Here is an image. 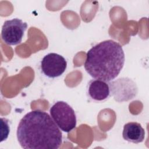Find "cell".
Segmentation results:
<instances>
[{
  "instance_id": "cell-3",
  "label": "cell",
  "mask_w": 149,
  "mask_h": 149,
  "mask_svg": "<svg viewBox=\"0 0 149 149\" xmlns=\"http://www.w3.org/2000/svg\"><path fill=\"white\" fill-rule=\"evenodd\" d=\"M51 118L63 132L69 133L76 126V116L73 109L66 102L59 101L50 108Z\"/></svg>"
},
{
  "instance_id": "cell-5",
  "label": "cell",
  "mask_w": 149,
  "mask_h": 149,
  "mask_svg": "<svg viewBox=\"0 0 149 149\" xmlns=\"http://www.w3.org/2000/svg\"><path fill=\"white\" fill-rule=\"evenodd\" d=\"M111 95L118 102L127 101L134 98L138 92L136 84L128 77H122L109 81Z\"/></svg>"
},
{
  "instance_id": "cell-7",
  "label": "cell",
  "mask_w": 149,
  "mask_h": 149,
  "mask_svg": "<svg viewBox=\"0 0 149 149\" xmlns=\"http://www.w3.org/2000/svg\"><path fill=\"white\" fill-rule=\"evenodd\" d=\"M89 97L95 101H104L111 96L109 81L99 79L90 81L87 87Z\"/></svg>"
},
{
  "instance_id": "cell-6",
  "label": "cell",
  "mask_w": 149,
  "mask_h": 149,
  "mask_svg": "<svg viewBox=\"0 0 149 149\" xmlns=\"http://www.w3.org/2000/svg\"><path fill=\"white\" fill-rule=\"evenodd\" d=\"M67 68V62L64 57L56 53L45 55L41 61V69L46 76L55 78L61 76Z\"/></svg>"
},
{
  "instance_id": "cell-9",
  "label": "cell",
  "mask_w": 149,
  "mask_h": 149,
  "mask_svg": "<svg viewBox=\"0 0 149 149\" xmlns=\"http://www.w3.org/2000/svg\"><path fill=\"white\" fill-rule=\"evenodd\" d=\"M1 141H3L5 140L9 134L10 132V127L9 125V120L4 118H1Z\"/></svg>"
},
{
  "instance_id": "cell-8",
  "label": "cell",
  "mask_w": 149,
  "mask_h": 149,
  "mask_svg": "<svg viewBox=\"0 0 149 149\" xmlns=\"http://www.w3.org/2000/svg\"><path fill=\"white\" fill-rule=\"evenodd\" d=\"M122 137L129 142L138 144L144 140L145 131L139 123L128 122L123 126Z\"/></svg>"
},
{
  "instance_id": "cell-4",
  "label": "cell",
  "mask_w": 149,
  "mask_h": 149,
  "mask_svg": "<svg viewBox=\"0 0 149 149\" xmlns=\"http://www.w3.org/2000/svg\"><path fill=\"white\" fill-rule=\"evenodd\" d=\"M27 28V23L18 18L6 20L2 27V39L8 45H17L22 42Z\"/></svg>"
},
{
  "instance_id": "cell-1",
  "label": "cell",
  "mask_w": 149,
  "mask_h": 149,
  "mask_svg": "<svg viewBox=\"0 0 149 149\" xmlns=\"http://www.w3.org/2000/svg\"><path fill=\"white\" fill-rule=\"evenodd\" d=\"M17 138L24 149H57L62 143V134L51 116L36 109L26 113L17 128Z\"/></svg>"
},
{
  "instance_id": "cell-2",
  "label": "cell",
  "mask_w": 149,
  "mask_h": 149,
  "mask_svg": "<svg viewBox=\"0 0 149 149\" xmlns=\"http://www.w3.org/2000/svg\"><path fill=\"white\" fill-rule=\"evenodd\" d=\"M125 60L122 46L113 40H108L88 50L84 67L93 78L110 81L120 73Z\"/></svg>"
}]
</instances>
